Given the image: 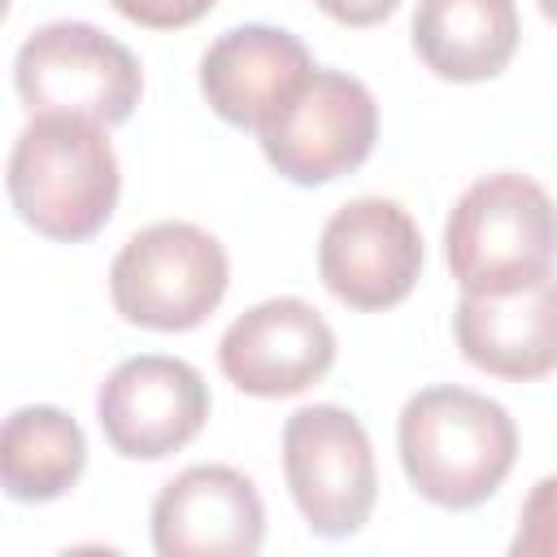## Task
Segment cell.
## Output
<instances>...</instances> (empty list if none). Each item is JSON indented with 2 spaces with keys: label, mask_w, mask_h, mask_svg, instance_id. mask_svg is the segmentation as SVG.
Returning a JSON list of instances; mask_svg holds the SVG:
<instances>
[{
  "label": "cell",
  "mask_w": 557,
  "mask_h": 557,
  "mask_svg": "<svg viewBox=\"0 0 557 557\" xmlns=\"http://www.w3.org/2000/svg\"><path fill=\"white\" fill-rule=\"evenodd\" d=\"M396 448L405 479L422 500L440 509H474L509 479L518 426L500 400L440 383L405 400Z\"/></svg>",
  "instance_id": "1"
},
{
  "label": "cell",
  "mask_w": 557,
  "mask_h": 557,
  "mask_svg": "<svg viewBox=\"0 0 557 557\" xmlns=\"http://www.w3.org/2000/svg\"><path fill=\"white\" fill-rule=\"evenodd\" d=\"M122 170L100 122L35 113L9 152V200L17 218L57 244L91 239L117 209Z\"/></svg>",
  "instance_id": "2"
},
{
  "label": "cell",
  "mask_w": 557,
  "mask_h": 557,
  "mask_svg": "<svg viewBox=\"0 0 557 557\" xmlns=\"http://www.w3.org/2000/svg\"><path fill=\"white\" fill-rule=\"evenodd\" d=\"M444 257L461 292H513L553 274L557 261V205L553 196L513 170L470 183L448 222Z\"/></svg>",
  "instance_id": "3"
},
{
  "label": "cell",
  "mask_w": 557,
  "mask_h": 557,
  "mask_svg": "<svg viewBox=\"0 0 557 557\" xmlns=\"http://www.w3.org/2000/svg\"><path fill=\"white\" fill-rule=\"evenodd\" d=\"M226 248L191 222H152L135 231L109 265L113 309L131 326L191 331L226 296Z\"/></svg>",
  "instance_id": "4"
},
{
  "label": "cell",
  "mask_w": 557,
  "mask_h": 557,
  "mask_svg": "<svg viewBox=\"0 0 557 557\" xmlns=\"http://www.w3.org/2000/svg\"><path fill=\"white\" fill-rule=\"evenodd\" d=\"M13 87L30 113H74L117 126L144 96V70L135 52L100 26L48 22L22 39Z\"/></svg>",
  "instance_id": "5"
},
{
  "label": "cell",
  "mask_w": 557,
  "mask_h": 557,
  "mask_svg": "<svg viewBox=\"0 0 557 557\" xmlns=\"http://www.w3.org/2000/svg\"><path fill=\"white\" fill-rule=\"evenodd\" d=\"M283 474L313 535L348 540L370 522L379 474L374 448L352 409L305 405L283 426Z\"/></svg>",
  "instance_id": "6"
},
{
  "label": "cell",
  "mask_w": 557,
  "mask_h": 557,
  "mask_svg": "<svg viewBox=\"0 0 557 557\" xmlns=\"http://www.w3.org/2000/svg\"><path fill=\"white\" fill-rule=\"evenodd\" d=\"M265 161L296 187H322L374 152L379 104L370 87L339 70H313L305 87L257 131Z\"/></svg>",
  "instance_id": "7"
},
{
  "label": "cell",
  "mask_w": 557,
  "mask_h": 557,
  "mask_svg": "<svg viewBox=\"0 0 557 557\" xmlns=\"http://www.w3.org/2000/svg\"><path fill=\"white\" fill-rule=\"evenodd\" d=\"M318 274L335 300L374 313L400 305L422 274V235L409 209L383 196L339 205L318 239Z\"/></svg>",
  "instance_id": "8"
},
{
  "label": "cell",
  "mask_w": 557,
  "mask_h": 557,
  "mask_svg": "<svg viewBox=\"0 0 557 557\" xmlns=\"http://www.w3.org/2000/svg\"><path fill=\"white\" fill-rule=\"evenodd\" d=\"M96 418L113 453L131 461H161L200 435L209 418V387L183 357L139 352L109 370L96 392Z\"/></svg>",
  "instance_id": "9"
},
{
  "label": "cell",
  "mask_w": 557,
  "mask_h": 557,
  "mask_svg": "<svg viewBox=\"0 0 557 557\" xmlns=\"http://www.w3.org/2000/svg\"><path fill=\"white\" fill-rule=\"evenodd\" d=\"M222 374L261 400L296 396L335 366L331 322L300 296H274L239 313L218 339Z\"/></svg>",
  "instance_id": "10"
},
{
  "label": "cell",
  "mask_w": 557,
  "mask_h": 557,
  "mask_svg": "<svg viewBox=\"0 0 557 557\" xmlns=\"http://www.w3.org/2000/svg\"><path fill=\"white\" fill-rule=\"evenodd\" d=\"M265 540V505L235 466H187L152 500L161 557H252Z\"/></svg>",
  "instance_id": "11"
},
{
  "label": "cell",
  "mask_w": 557,
  "mask_h": 557,
  "mask_svg": "<svg viewBox=\"0 0 557 557\" xmlns=\"http://www.w3.org/2000/svg\"><path fill=\"white\" fill-rule=\"evenodd\" d=\"M309 48L265 22H244L222 30L205 57H200V91L209 109L239 126V131H261L313 74Z\"/></svg>",
  "instance_id": "12"
},
{
  "label": "cell",
  "mask_w": 557,
  "mask_h": 557,
  "mask_svg": "<svg viewBox=\"0 0 557 557\" xmlns=\"http://www.w3.org/2000/svg\"><path fill=\"white\" fill-rule=\"evenodd\" d=\"M461 357L496 379L531 383L557 370V278L544 274L513 292H461L453 313Z\"/></svg>",
  "instance_id": "13"
},
{
  "label": "cell",
  "mask_w": 557,
  "mask_h": 557,
  "mask_svg": "<svg viewBox=\"0 0 557 557\" xmlns=\"http://www.w3.org/2000/svg\"><path fill=\"white\" fill-rule=\"evenodd\" d=\"M413 52L448 83L496 78L518 52V9L513 0H418Z\"/></svg>",
  "instance_id": "14"
},
{
  "label": "cell",
  "mask_w": 557,
  "mask_h": 557,
  "mask_svg": "<svg viewBox=\"0 0 557 557\" xmlns=\"http://www.w3.org/2000/svg\"><path fill=\"white\" fill-rule=\"evenodd\" d=\"M87 466L83 426L57 405H22L0 431V479L13 500L39 505L65 496Z\"/></svg>",
  "instance_id": "15"
},
{
  "label": "cell",
  "mask_w": 557,
  "mask_h": 557,
  "mask_svg": "<svg viewBox=\"0 0 557 557\" xmlns=\"http://www.w3.org/2000/svg\"><path fill=\"white\" fill-rule=\"evenodd\" d=\"M513 557H557V474L540 479L522 500L518 531L509 540Z\"/></svg>",
  "instance_id": "16"
},
{
  "label": "cell",
  "mask_w": 557,
  "mask_h": 557,
  "mask_svg": "<svg viewBox=\"0 0 557 557\" xmlns=\"http://www.w3.org/2000/svg\"><path fill=\"white\" fill-rule=\"evenodd\" d=\"M126 22L148 26V30H178L200 22L218 0H109Z\"/></svg>",
  "instance_id": "17"
},
{
  "label": "cell",
  "mask_w": 557,
  "mask_h": 557,
  "mask_svg": "<svg viewBox=\"0 0 557 557\" xmlns=\"http://www.w3.org/2000/svg\"><path fill=\"white\" fill-rule=\"evenodd\" d=\"M313 4L339 26H379L383 17L396 13L400 0H313Z\"/></svg>",
  "instance_id": "18"
},
{
  "label": "cell",
  "mask_w": 557,
  "mask_h": 557,
  "mask_svg": "<svg viewBox=\"0 0 557 557\" xmlns=\"http://www.w3.org/2000/svg\"><path fill=\"white\" fill-rule=\"evenodd\" d=\"M540 4V13L548 17V22H557V0H535Z\"/></svg>",
  "instance_id": "19"
}]
</instances>
